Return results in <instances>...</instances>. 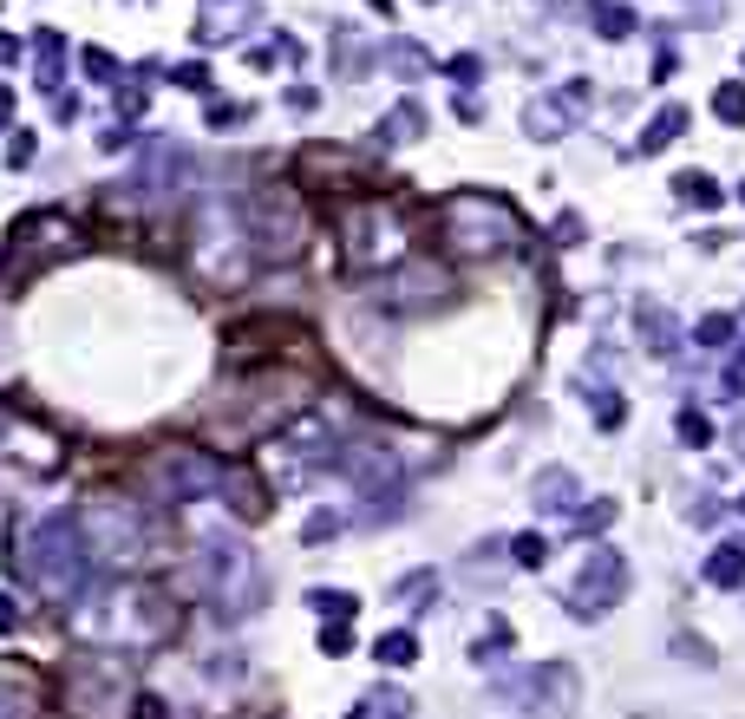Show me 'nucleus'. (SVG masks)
Segmentation results:
<instances>
[{
    "label": "nucleus",
    "instance_id": "obj_1",
    "mask_svg": "<svg viewBox=\"0 0 745 719\" xmlns=\"http://www.w3.org/2000/svg\"><path fill=\"white\" fill-rule=\"evenodd\" d=\"M85 556L92 550L73 517H20V530H13V575L46 602H73L85 582Z\"/></svg>",
    "mask_w": 745,
    "mask_h": 719
},
{
    "label": "nucleus",
    "instance_id": "obj_2",
    "mask_svg": "<svg viewBox=\"0 0 745 719\" xmlns=\"http://www.w3.org/2000/svg\"><path fill=\"white\" fill-rule=\"evenodd\" d=\"M78 628L105 647H164L183 628V608L150 582H118V588L98 595L92 615H78Z\"/></svg>",
    "mask_w": 745,
    "mask_h": 719
},
{
    "label": "nucleus",
    "instance_id": "obj_3",
    "mask_svg": "<svg viewBox=\"0 0 745 719\" xmlns=\"http://www.w3.org/2000/svg\"><path fill=\"white\" fill-rule=\"evenodd\" d=\"M78 536H85V550L105 563V570H132V563H145L150 550V517L145 503L118 498V491H92V498L78 503Z\"/></svg>",
    "mask_w": 745,
    "mask_h": 719
},
{
    "label": "nucleus",
    "instance_id": "obj_4",
    "mask_svg": "<svg viewBox=\"0 0 745 719\" xmlns=\"http://www.w3.org/2000/svg\"><path fill=\"white\" fill-rule=\"evenodd\" d=\"M439 229H445V249L458 262H491V256H504V249H517L523 222L517 210H504L497 197H451L445 210H439Z\"/></svg>",
    "mask_w": 745,
    "mask_h": 719
},
{
    "label": "nucleus",
    "instance_id": "obj_5",
    "mask_svg": "<svg viewBox=\"0 0 745 719\" xmlns=\"http://www.w3.org/2000/svg\"><path fill=\"white\" fill-rule=\"evenodd\" d=\"M197 588H203V602H210L223 622H249V615H262V602H269L262 563H255L249 550H235V543H210V550H203Z\"/></svg>",
    "mask_w": 745,
    "mask_h": 719
},
{
    "label": "nucleus",
    "instance_id": "obj_6",
    "mask_svg": "<svg viewBox=\"0 0 745 719\" xmlns=\"http://www.w3.org/2000/svg\"><path fill=\"white\" fill-rule=\"evenodd\" d=\"M235 216H242L249 249L269 256V262H288V256L301 249V236H307V216H301L295 190H255V197L235 204Z\"/></svg>",
    "mask_w": 745,
    "mask_h": 719
},
{
    "label": "nucleus",
    "instance_id": "obj_7",
    "mask_svg": "<svg viewBox=\"0 0 745 719\" xmlns=\"http://www.w3.org/2000/svg\"><path fill=\"white\" fill-rule=\"evenodd\" d=\"M504 700H517L523 719H569L576 700H583V680L569 660H543V667H523V674H504L497 680Z\"/></svg>",
    "mask_w": 745,
    "mask_h": 719
},
{
    "label": "nucleus",
    "instance_id": "obj_8",
    "mask_svg": "<svg viewBox=\"0 0 745 719\" xmlns=\"http://www.w3.org/2000/svg\"><path fill=\"white\" fill-rule=\"evenodd\" d=\"M145 484L157 498L170 503H197L210 498V491H223V465L210 458V451H183V445H170V451H157L145 471Z\"/></svg>",
    "mask_w": 745,
    "mask_h": 719
},
{
    "label": "nucleus",
    "instance_id": "obj_9",
    "mask_svg": "<svg viewBox=\"0 0 745 719\" xmlns=\"http://www.w3.org/2000/svg\"><path fill=\"white\" fill-rule=\"evenodd\" d=\"M406 256V222L392 204H360L347 210V262L354 269H386Z\"/></svg>",
    "mask_w": 745,
    "mask_h": 719
},
{
    "label": "nucleus",
    "instance_id": "obj_10",
    "mask_svg": "<svg viewBox=\"0 0 745 719\" xmlns=\"http://www.w3.org/2000/svg\"><path fill=\"white\" fill-rule=\"evenodd\" d=\"M621 595H628V563H621V550H589L583 575L569 582V615H576V622H601Z\"/></svg>",
    "mask_w": 745,
    "mask_h": 719
},
{
    "label": "nucleus",
    "instance_id": "obj_11",
    "mask_svg": "<svg viewBox=\"0 0 745 719\" xmlns=\"http://www.w3.org/2000/svg\"><path fill=\"white\" fill-rule=\"evenodd\" d=\"M529 498H536V510H543V517H569V510H576V498H583V484H576L563 465H549V471H536Z\"/></svg>",
    "mask_w": 745,
    "mask_h": 719
},
{
    "label": "nucleus",
    "instance_id": "obj_12",
    "mask_svg": "<svg viewBox=\"0 0 745 719\" xmlns=\"http://www.w3.org/2000/svg\"><path fill=\"white\" fill-rule=\"evenodd\" d=\"M347 719H412V700H406L399 687H372V694L354 700V713Z\"/></svg>",
    "mask_w": 745,
    "mask_h": 719
},
{
    "label": "nucleus",
    "instance_id": "obj_13",
    "mask_svg": "<svg viewBox=\"0 0 745 719\" xmlns=\"http://www.w3.org/2000/svg\"><path fill=\"white\" fill-rule=\"evenodd\" d=\"M641 334H648V354H680V327H673V314H661L654 301H641Z\"/></svg>",
    "mask_w": 745,
    "mask_h": 719
},
{
    "label": "nucleus",
    "instance_id": "obj_14",
    "mask_svg": "<svg viewBox=\"0 0 745 719\" xmlns=\"http://www.w3.org/2000/svg\"><path fill=\"white\" fill-rule=\"evenodd\" d=\"M223 498H229L235 517H262V510H269V503H262V484H255L249 471H223Z\"/></svg>",
    "mask_w": 745,
    "mask_h": 719
},
{
    "label": "nucleus",
    "instance_id": "obj_15",
    "mask_svg": "<svg viewBox=\"0 0 745 719\" xmlns=\"http://www.w3.org/2000/svg\"><path fill=\"white\" fill-rule=\"evenodd\" d=\"M706 582H713V588H739L745 582V550L739 543H720V550L706 556Z\"/></svg>",
    "mask_w": 745,
    "mask_h": 719
},
{
    "label": "nucleus",
    "instance_id": "obj_16",
    "mask_svg": "<svg viewBox=\"0 0 745 719\" xmlns=\"http://www.w3.org/2000/svg\"><path fill=\"white\" fill-rule=\"evenodd\" d=\"M372 654H379V667H412V660H419V642H412L406 628H392V635H379Z\"/></svg>",
    "mask_w": 745,
    "mask_h": 719
},
{
    "label": "nucleus",
    "instance_id": "obj_17",
    "mask_svg": "<svg viewBox=\"0 0 745 719\" xmlns=\"http://www.w3.org/2000/svg\"><path fill=\"white\" fill-rule=\"evenodd\" d=\"M511 556H517V570H543L549 563V543L536 530H523V536H511Z\"/></svg>",
    "mask_w": 745,
    "mask_h": 719
},
{
    "label": "nucleus",
    "instance_id": "obj_18",
    "mask_svg": "<svg viewBox=\"0 0 745 719\" xmlns=\"http://www.w3.org/2000/svg\"><path fill=\"white\" fill-rule=\"evenodd\" d=\"M673 190H680V197H686L693 210H713V204H720V190H713V177H700V170H686V177H680Z\"/></svg>",
    "mask_w": 745,
    "mask_h": 719
},
{
    "label": "nucleus",
    "instance_id": "obj_19",
    "mask_svg": "<svg viewBox=\"0 0 745 719\" xmlns=\"http://www.w3.org/2000/svg\"><path fill=\"white\" fill-rule=\"evenodd\" d=\"M432 595H439V575H432V570H419V575H406V582H399V608L412 602V615H419V602H432Z\"/></svg>",
    "mask_w": 745,
    "mask_h": 719
},
{
    "label": "nucleus",
    "instance_id": "obj_20",
    "mask_svg": "<svg viewBox=\"0 0 745 719\" xmlns=\"http://www.w3.org/2000/svg\"><path fill=\"white\" fill-rule=\"evenodd\" d=\"M307 602H314V608H321V615H327V622H347V615H354V608H360V602H354V595H340V588H314V595H307Z\"/></svg>",
    "mask_w": 745,
    "mask_h": 719
},
{
    "label": "nucleus",
    "instance_id": "obj_21",
    "mask_svg": "<svg viewBox=\"0 0 745 719\" xmlns=\"http://www.w3.org/2000/svg\"><path fill=\"white\" fill-rule=\"evenodd\" d=\"M0 719H33V694H20V687H0Z\"/></svg>",
    "mask_w": 745,
    "mask_h": 719
},
{
    "label": "nucleus",
    "instance_id": "obj_22",
    "mask_svg": "<svg viewBox=\"0 0 745 719\" xmlns=\"http://www.w3.org/2000/svg\"><path fill=\"white\" fill-rule=\"evenodd\" d=\"M726 341H733V321H726V314L700 321V347H726Z\"/></svg>",
    "mask_w": 745,
    "mask_h": 719
},
{
    "label": "nucleus",
    "instance_id": "obj_23",
    "mask_svg": "<svg viewBox=\"0 0 745 719\" xmlns=\"http://www.w3.org/2000/svg\"><path fill=\"white\" fill-rule=\"evenodd\" d=\"M680 438H686V445H706V438H713V426H706L700 413H680Z\"/></svg>",
    "mask_w": 745,
    "mask_h": 719
},
{
    "label": "nucleus",
    "instance_id": "obj_24",
    "mask_svg": "<svg viewBox=\"0 0 745 719\" xmlns=\"http://www.w3.org/2000/svg\"><path fill=\"white\" fill-rule=\"evenodd\" d=\"M680 125H686L680 112H668V118H654V132H648V150H661V144H668L673 132H680Z\"/></svg>",
    "mask_w": 745,
    "mask_h": 719
},
{
    "label": "nucleus",
    "instance_id": "obj_25",
    "mask_svg": "<svg viewBox=\"0 0 745 719\" xmlns=\"http://www.w3.org/2000/svg\"><path fill=\"white\" fill-rule=\"evenodd\" d=\"M412 132H419V118H412V112H399V118L386 125V138H379V144H399V138H412Z\"/></svg>",
    "mask_w": 745,
    "mask_h": 719
},
{
    "label": "nucleus",
    "instance_id": "obj_26",
    "mask_svg": "<svg viewBox=\"0 0 745 719\" xmlns=\"http://www.w3.org/2000/svg\"><path fill=\"white\" fill-rule=\"evenodd\" d=\"M720 118H733V125H739V118H745V92H720Z\"/></svg>",
    "mask_w": 745,
    "mask_h": 719
},
{
    "label": "nucleus",
    "instance_id": "obj_27",
    "mask_svg": "<svg viewBox=\"0 0 745 719\" xmlns=\"http://www.w3.org/2000/svg\"><path fill=\"white\" fill-rule=\"evenodd\" d=\"M321 647H327V654H347V647H354V635H347V628H340V622H334V628H327V635H321Z\"/></svg>",
    "mask_w": 745,
    "mask_h": 719
},
{
    "label": "nucleus",
    "instance_id": "obj_28",
    "mask_svg": "<svg viewBox=\"0 0 745 719\" xmlns=\"http://www.w3.org/2000/svg\"><path fill=\"white\" fill-rule=\"evenodd\" d=\"M20 622V608H13V595H0V628H13Z\"/></svg>",
    "mask_w": 745,
    "mask_h": 719
},
{
    "label": "nucleus",
    "instance_id": "obj_29",
    "mask_svg": "<svg viewBox=\"0 0 745 719\" xmlns=\"http://www.w3.org/2000/svg\"><path fill=\"white\" fill-rule=\"evenodd\" d=\"M138 719H164V700H138Z\"/></svg>",
    "mask_w": 745,
    "mask_h": 719
},
{
    "label": "nucleus",
    "instance_id": "obj_30",
    "mask_svg": "<svg viewBox=\"0 0 745 719\" xmlns=\"http://www.w3.org/2000/svg\"><path fill=\"white\" fill-rule=\"evenodd\" d=\"M733 445H739V458H745V426H739V431H733Z\"/></svg>",
    "mask_w": 745,
    "mask_h": 719
}]
</instances>
